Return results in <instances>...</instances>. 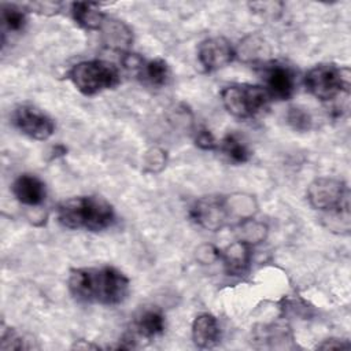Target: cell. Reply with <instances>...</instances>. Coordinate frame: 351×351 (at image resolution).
<instances>
[{
  "label": "cell",
  "mask_w": 351,
  "mask_h": 351,
  "mask_svg": "<svg viewBox=\"0 0 351 351\" xmlns=\"http://www.w3.org/2000/svg\"><path fill=\"white\" fill-rule=\"evenodd\" d=\"M67 284L77 300L90 304H119L129 293V278L112 266L73 269Z\"/></svg>",
  "instance_id": "cell-1"
},
{
  "label": "cell",
  "mask_w": 351,
  "mask_h": 351,
  "mask_svg": "<svg viewBox=\"0 0 351 351\" xmlns=\"http://www.w3.org/2000/svg\"><path fill=\"white\" fill-rule=\"evenodd\" d=\"M60 225L67 229L100 232L115 221L114 207L99 196H77L63 200L56 210Z\"/></svg>",
  "instance_id": "cell-2"
},
{
  "label": "cell",
  "mask_w": 351,
  "mask_h": 351,
  "mask_svg": "<svg viewBox=\"0 0 351 351\" xmlns=\"http://www.w3.org/2000/svg\"><path fill=\"white\" fill-rule=\"evenodd\" d=\"M351 74L348 67H339L330 63H322L313 67L304 78L307 90L324 103H336L347 100L351 86Z\"/></svg>",
  "instance_id": "cell-3"
},
{
  "label": "cell",
  "mask_w": 351,
  "mask_h": 351,
  "mask_svg": "<svg viewBox=\"0 0 351 351\" xmlns=\"http://www.w3.org/2000/svg\"><path fill=\"white\" fill-rule=\"evenodd\" d=\"M244 197L206 196L195 202L191 207V218L202 228L208 230H219L230 225L236 218H248L252 213L239 210V204Z\"/></svg>",
  "instance_id": "cell-4"
},
{
  "label": "cell",
  "mask_w": 351,
  "mask_h": 351,
  "mask_svg": "<svg viewBox=\"0 0 351 351\" xmlns=\"http://www.w3.org/2000/svg\"><path fill=\"white\" fill-rule=\"evenodd\" d=\"M307 200L325 215L350 222V189L346 182L329 177L317 178L307 188Z\"/></svg>",
  "instance_id": "cell-5"
},
{
  "label": "cell",
  "mask_w": 351,
  "mask_h": 351,
  "mask_svg": "<svg viewBox=\"0 0 351 351\" xmlns=\"http://www.w3.org/2000/svg\"><path fill=\"white\" fill-rule=\"evenodd\" d=\"M67 75L75 89L85 96H93L103 90L112 89L121 80L115 64L99 59L74 64Z\"/></svg>",
  "instance_id": "cell-6"
},
{
  "label": "cell",
  "mask_w": 351,
  "mask_h": 351,
  "mask_svg": "<svg viewBox=\"0 0 351 351\" xmlns=\"http://www.w3.org/2000/svg\"><path fill=\"white\" fill-rule=\"evenodd\" d=\"M221 100L230 115L240 119H251L267 108L270 97L263 86L233 84L221 90Z\"/></svg>",
  "instance_id": "cell-7"
},
{
  "label": "cell",
  "mask_w": 351,
  "mask_h": 351,
  "mask_svg": "<svg viewBox=\"0 0 351 351\" xmlns=\"http://www.w3.org/2000/svg\"><path fill=\"white\" fill-rule=\"evenodd\" d=\"M14 126L33 140H47L55 132V123L49 115L30 104H21L12 112Z\"/></svg>",
  "instance_id": "cell-8"
},
{
  "label": "cell",
  "mask_w": 351,
  "mask_h": 351,
  "mask_svg": "<svg viewBox=\"0 0 351 351\" xmlns=\"http://www.w3.org/2000/svg\"><path fill=\"white\" fill-rule=\"evenodd\" d=\"M262 74L265 82L263 88L270 99L287 100L293 95L296 74L292 67L280 62H270L265 64Z\"/></svg>",
  "instance_id": "cell-9"
},
{
  "label": "cell",
  "mask_w": 351,
  "mask_h": 351,
  "mask_svg": "<svg viewBox=\"0 0 351 351\" xmlns=\"http://www.w3.org/2000/svg\"><path fill=\"white\" fill-rule=\"evenodd\" d=\"M165 330V315L158 308L143 310L132 322L130 332H128L122 341L125 343L122 348L134 347L138 340H151Z\"/></svg>",
  "instance_id": "cell-10"
},
{
  "label": "cell",
  "mask_w": 351,
  "mask_h": 351,
  "mask_svg": "<svg viewBox=\"0 0 351 351\" xmlns=\"http://www.w3.org/2000/svg\"><path fill=\"white\" fill-rule=\"evenodd\" d=\"M234 49L225 37H210L197 47V59L206 71H215L228 66L234 58Z\"/></svg>",
  "instance_id": "cell-11"
},
{
  "label": "cell",
  "mask_w": 351,
  "mask_h": 351,
  "mask_svg": "<svg viewBox=\"0 0 351 351\" xmlns=\"http://www.w3.org/2000/svg\"><path fill=\"white\" fill-rule=\"evenodd\" d=\"M15 199L25 206H38L45 200V184L33 174H21L12 182Z\"/></svg>",
  "instance_id": "cell-12"
},
{
  "label": "cell",
  "mask_w": 351,
  "mask_h": 351,
  "mask_svg": "<svg viewBox=\"0 0 351 351\" xmlns=\"http://www.w3.org/2000/svg\"><path fill=\"white\" fill-rule=\"evenodd\" d=\"M130 63H125L126 66H136L137 78L149 88H162L169 82L170 69L169 64L163 59H151L147 62L133 60L130 56Z\"/></svg>",
  "instance_id": "cell-13"
},
{
  "label": "cell",
  "mask_w": 351,
  "mask_h": 351,
  "mask_svg": "<svg viewBox=\"0 0 351 351\" xmlns=\"http://www.w3.org/2000/svg\"><path fill=\"white\" fill-rule=\"evenodd\" d=\"M221 328L217 318L208 313L197 315L192 322V340L200 348H213L219 343Z\"/></svg>",
  "instance_id": "cell-14"
},
{
  "label": "cell",
  "mask_w": 351,
  "mask_h": 351,
  "mask_svg": "<svg viewBox=\"0 0 351 351\" xmlns=\"http://www.w3.org/2000/svg\"><path fill=\"white\" fill-rule=\"evenodd\" d=\"M99 32L103 43L115 51H126L133 43V34L129 26L111 16H106Z\"/></svg>",
  "instance_id": "cell-15"
},
{
  "label": "cell",
  "mask_w": 351,
  "mask_h": 351,
  "mask_svg": "<svg viewBox=\"0 0 351 351\" xmlns=\"http://www.w3.org/2000/svg\"><path fill=\"white\" fill-rule=\"evenodd\" d=\"M219 256H222V261H223L225 267L229 274L240 276L250 266V261H251L250 243H247L245 240L236 241V243L228 245L222 251V255H219Z\"/></svg>",
  "instance_id": "cell-16"
},
{
  "label": "cell",
  "mask_w": 351,
  "mask_h": 351,
  "mask_svg": "<svg viewBox=\"0 0 351 351\" xmlns=\"http://www.w3.org/2000/svg\"><path fill=\"white\" fill-rule=\"evenodd\" d=\"M70 12L73 15V19L84 29L86 30H96L99 32L100 26L103 25L106 19V14L101 12L95 4L92 3H82L77 1L71 4Z\"/></svg>",
  "instance_id": "cell-17"
},
{
  "label": "cell",
  "mask_w": 351,
  "mask_h": 351,
  "mask_svg": "<svg viewBox=\"0 0 351 351\" xmlns=\"http://www.w3.org/2000/svg\"><path fill=\"white\" fill-rule=\"evenodd\" d=\"M27 22L26 11L15 4H1V41H5L8 34H15L23 30Z\"/></svg>",
  "instance_id": "cell-18"
},
{
  "label": "cell",
  "mask_w": 351,
  "mask_h": 351,
  "mask_svg": "<svg viewBox=\"0 0 351 351\" xmlns=\"http://www.w3.org/2000/svg\"><path fill=\"white\" fill-rule=\"evenodd\" d=\"M221 152L233 163H245L251 158V151L247 144L236 134H226L218 144Z\"/></svg>",
  "instance_id": "cell-19"
},
{
  "label": "cell",
  "mask_w": 351,
  "mask_h": 351,
  "mask_svg": "<svg viewBox=\"0 0 351 351\" xmlns=\"http://www.w3.org/2000/svg\"><path fill=\"white\" fill-rule=\"evenodd\" d=\"M287 123L296 132H307L313 128V118L306 108L289 107L285 115Z\"/></svg>",
  "instance_id": "cell-20"
},
{
  "label": "cell",
  "mask_w": 351,
  "mask_h": 351,
  "mask_svg": "<svg viewBox=\"0 0 351 351\" xmlns=\"http://www.w3.org/2000/svg\"><path fill=\"white\" fill-rule=\"evenodd\" d=\"M1 350H21L26 348L23 337L15 329H5L1 337Z\"/></svg>",
  "instance_id": "cell-21"
},
{
  "label": "cell",
  "mask_w": 351,
  "mask_h": 351,
  "mask_svg": "<svg viewBox=\"0 0 351 351\" xmlns=\"http://www.w3.org/2000/svg\"><path fill=\"white\" fill-rule=\"evenodd\" d=\"M195 143L197 147H200L202 149H214L218 147V143L215 140V137L213 136V133L207 129H199L196 132V137H195Z\"/></svg>",
  "instance_id": "cell-22"
},
{
  "label": "cell",
  "mask_w": 351,
  "mask_h": 351,
  "mask_svg": "<svg viewBox=\"0 0 351 351\" xmlns=\"http://www.w3.org/2000/svg\"><path fill=\"white\" fill-rule=\"evenodd\" d=\"M29 8L38 14L53 15L59 11L60 4L59 3H32V4H29Z\"/></svg>",
  "instance_id": "cell-23"
},
{
  "label": "cell",
  "mask_w": 351,
  "mask_h": 351,
  "mask_svg": "<svg viewBox=\"0 0 351 351\" xmlns=\"http://www.w3.org/2000/svg\"><path fill=\"white\" fill-rule=\"evenodd\" d=\"M350 347H351L350 343L346 340H341V339L340 340L339 339H328L322 344L318 346V348H321V350H337V348L343 350V348H350Z\"/></svg>",
  "instance_id": "cell-24"
}]
</instances>
